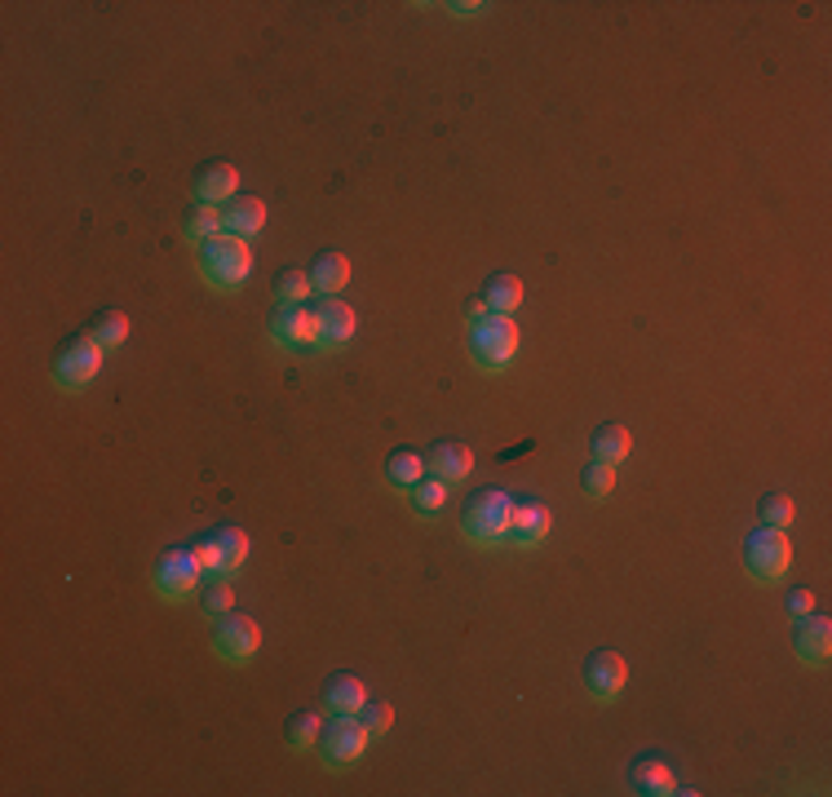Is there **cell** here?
<instances>
[{"instance_id":"6da1fadb","label":"cell","mask_w":832,"mask_h":797,"mask_svg":"<svg viewBox=\"0 0 832 797\" xmlns=\"http://www.w3.org/2000/svg\"><path fill=\"white\" fill-rule=\"evenodd\" d=\"M195 266H200L204 284L230 293V288L249 284V275H253V249H249V240L221 231V236H213L208 244L195 249Z\"/></svg>"},{"instance_id":"7a4b0ae2","label":"cell","mask_w":832,"mask_h":797,"mask_svg":"<svg viewBox=\"0 0 832 797\" xmlns=\"http://www.w3.org/2000/svg\"><path fill=\"white\" fill-rule=\"evenodd\" d=\"M523 346V332L514 315H488L479 323H469V360L483 373H505Z\"/></svg>"},{"instance_id":"3957f363","label":"cell","mask_w":832,"mask_h":797,"mask_svg":"<svg viewBox=\"0 0 832 797\" xmlns=\"http://www.w3.org/2000/svg\"><path fill=\"white\" fill-rule=\"evenodd\" d=\"M510 519H514V497L501 488H483L460 514V532L474 545H505L510 536Z\"/></svg>"},{"instance_id":"277c9868","label":"cell","mask_w":832,"mask_h":797,"mask_svg":"<svg viewBox=\"0 0 832 797\" xmlns=\"http://www.w3.org/2000/svg\"><path fill=\"white\" fill-rule=\"evenodd\" d=\"M793 562V540L784 536V527H757L744 536V572L757 581V585H775Z\"/></svg>"},{"instance_id":"5b68a950","label":"cell","mask_w":832,"mask_h":797,"mask_svg":"<svg viewBox=\"0 0 832 797\" xmlns=\"http://www.w3.org/2000/svg\"><path fill=\"white\" fill-rule=\"evenodd\" d=\"M368 740H373V731L360 722V714H332V722H323V731H319V753L332 771H345L368 753Z\"/></svg>"},{"instance_id":"8992f818","label":"cell","mask_w":832,"mask_h":797,"mask_svg":"<svg viewBox=\"0 0 832 797\" xmlns=\"http://www.w3.org/2000/svg\"><path fill=\"white\" fill-rule=\"evenodd\" d=\"M200 581H204V572H200V562H195V549L173 545V549L160 554V562H156V590H160V599L178 603V599L195 594Z\"/></svg>"},{"instance_id":"52a82bcc","label":"cell","mask_w":832,"mask_h":797,"mask_svg":"<svg viewBox=\"0 0 832 797\" xmlns=\"http://www.w3.org/2000/svg\"><path fill=\"white\" fill-rule=\"evenodd\" d=\"M102 360H106V351L98 346L89 332L76 337L71 346L58 355V364H54V386H62V390H84V386L102 373Z\"/></svg>"},{"instance_id":"ba28073f","label":"cell","mask_w":832,"mask_h":797,"mask_svg":"<svg viewBox=\"0 0 832 797\" xmlns=\"http://www.w3.org/2000/svg\"><path fill=\"white\" fill-rule=\"evenodd\" d=\"M262 647V629L253 616H240V612H230L226 620H217L213 629V651L226 660V664H249Z\"/></svg>"},{"instance_id":"9c48e42d","label":"cell","mask_w":832,"mask_h":797,"mask_svg":"<svg viewBox=\"0 0 832 797\" xmlns=\"http://www.w3.org/2000/svg\"><path fill=\"white\" fill-rule=\"evenodd\" d=\"M271 337L280 341L284 351H310V346H319V315L301 301V306H280L275 310V319H271Z\"/></svg>"},{"instance_id":"30bf717a","label":"cell","mask_w":832,"mask_h":797,"mask_svg":"<svg viewBox=\"0 0 832 797\" xmlns=\"http://www.w3.org/2000/svg\"><path fill=\"white\" fill-rule=\"evenodd\" d=\"M629 682V664L620 651H593L584 660V687L593 701H616Z\"/></svg>"},{"instance_id":"8fae6325","label":"cell","mask_w":832,"mask_h":797,"mask_svg":"<svg viewBox=\"0 0 832 797\" xmlns=\"http://www.w3.org/2000/svg\"><path fill=\"white\" fill-rule=\"evenodd\" d=\"M549 527H554V514H549V505L545 501H536V497H523V501H514V519H510V545H523V549H536L545 536H549Z\"/></svg>"},{"instance_id":"7c38bea8","label":"cell","mask_w":832,"mask_h":797,"mask_svg":"<svg viewBox=\"0 0 832 797\" xmlns=\"http://www.w3.org/2000/svg\"><path fill=\"white\" fill-rule=\"evenodd\" d=\"M315 315H319V346L323 351H341L354 337V328H360V315H354V306L341 297H323L315 306Z\"/></svg>"},{"instance_id":"4fadbf2b","label":"cell","mask_w":832,"mask_h":797,"mask_svg":"<svg viewBox=\"0 0 832 797\" xmlns=\"http://www.w3.org/2000/svg\"><path fill=\"white\" fill-rule=\"evenodd\" d=\"M425 470H430L434 479H443V483L452 488V483L469 479V470H474V452H469L465 443L438 439V443H434V447L425 452Z\"/></svg>"},{"instance_id":"5bb4252c","label":"cell","mask_w":832,"mask_h":797,"mask_svg":"<svg viewBox=\"0 0 832 797\" xmlns=\"http://www.w3.org/2000/svg\"><path fill=\"white\" fill-rule=\"evenodd\" d=\"M793 647H797V660L801 664H823L832 656V620L828 616H801L797 620V634H793Z\"/></svg>"},{"instance_id":"9a60e30c","label":"cell","mask_w":832,"mask_h":797,"mask_svg":"<svg viewBox=\"0 0 832 797\" xmlns=\"http://www.w3.org/2000/svg\"><path fill=\"white\" fill-rule=\"evenodd\" d=\"M262 226H266V204H262L258 195H235V200H226V208H221V231H226V236L253 240Z\"/></svg>"},{"instance_id":"2e32d148","label":"cell","mask_w":832,"mask_h":797,"mask_svg":"<svg viewBox=\"0 0 832 797\" xmlns=\"http://www.w3.org/2000/svg\"><path fill=\"white\" fill-rule=\"evenodd\" d=\"M240 195V169L230 160H213L195 173V200L200 204H221V200H235Z\"/></svg>"},{"instance_id":"e0dca14e","label":"cell","mask_w":832,"mask_h":797,"mask_svg":"<svg viewBox=\"0 0 832 797\" xmlns=\"http://www.w3.org/2000/svg\"><path fill=\"white\" fill-rule=\"evenodd\" d=\"M634 452V434H629V425H599L593 430V439H589V462H607V466H620L625 457Z\"/></svg>"},{"instance_id":"ac0fdd59","label":"cell","mask_w":832,"mask_h":797,"mask_svg":"<svg viewBox=\"0 0 832 797\" xmlns=\"http://www.w3.org/2000/svg\"><path fill=\"white\" fill-rule=\"evenodd\" d=\"M381 470H386V483L399 488V492H412V488L430 475V470H425V452H417V447H395Z\"/></svg>"},{"instance_id":"d6986e66","label":"cell","mask_w":832,"mask_h":797,"mask_svg":"<svg viewBox=\"0 0 832 797\" xmlns=\"http://www.w3.org/2000/svg\"><path fill=\"white\" fill-rule=\"evenodd\" d=\"M629 788L642 797H660V793H677V775L660 762V758H638L629 766Z\"/></svg>"},{"instance_id":"ffe728a7","label":"cell","mask_w":832,"mask_h":797,"mask_svg":"<svg viewBox=\"0 0 832 797\" xmlns=\"http://www.w3.org/2000/svg\"><path fill=\"white\" fill-rule=\"evenodd\" d=\"M364 701H368V692H364V682L354 678V673H332L328 678V687H323L328 714H360Z\"/></svg>"},{"instance_id":"44dd1931","label":"cell","mask_w":832,"mask_h":797,"mask_svg":"<svg viewBox=\"0 0 832 797\" xmlns=\"http://www.w3.org/2000/svg\"><path fill=\"white\" fill-rule=\"evenodd\" d=\"M310 284L323 297L345 293V284H350V258L345 253H319V262L310 266Z\"/></svg>"},{"instance_id":"7402d4cb","label":"cell","mask_w":832,"mask_h":797,"mask_svg":"<svg viewBox=\"0 0 832 797\" xmlns=\"http://www.w3.org/2000/svg\"><path fill=\"white\" fill-rule=\"evenodd\" d=\"M182 236L200 249V244H208L213 236H221V208L217 204H191V213H186V221H182Z\"/></svg>"},{"instance_id":"603a6c76","label":"cell","mask_w":832,"mask_h":797,"mask_svg":"<svg viewBox=\"0 0 832 797\" xmlns=\"http://www.w3.org/2000/svg\"><path fill=\"white\" fill-rule=\"evenodd\" d=\"M483 301L492 315H514L523 306V280L518 275H492L483 284Z\"/></svg>"},{"instance_id":"cb8c5ba5","label":"cell","mask_w":832,"mask_h":797,"mask_svg":"<svg viewBox=\"0 0 832 797\" xmlns=\"http://www.w3.org/2000/svg\"><path fill=\"white\" fill-rule=\"evenodd\" d=\"M200 612L208 620H226L235 612V590H230V577H208L200 585Z\"/></svg>"},{"instance_id":"d4e9b609","label":"cell","mask_w":832,"mask_h":797,"mask_svg":"<svg viewBox=\"0 0 832 797\" xmlns=\"http://www.w3.org/2000/svg\"><path fill=\"white\" fill-rule=\"evenodd\" d=\"M89 337L98 341L102 351L125 346V341H129V315H125V310H98V319H93Z\"/></svg>"},{"instance_id":"484cf974","label":"cell","mask_w":832,"mask_h":797,"mask_svg":"<svg viewBox=\"0 0 832 797\" xmlns=\"http://www.w3.org/2000/svg\"><path fill=\"white\" fill-rule=\"evenodd\" d=\"M443 505H447V483L434 479V475H425V479L412 488V510H417L421 519H438Z\"/></svg>"},{"instance_id":"4316f807","label":"cell","mask_w":832,"mask_h":797,"mask_svg":"<svg viewBox=\"0 0 832 797\" xmlns=\"http://www.w3.org/2000/svg\"><path fill=\"white\" fill-rule=\"evenodd\" d=\"M221 540V558H226V577H235L249 562V532L244 527H217L213 532Z\"/></svg>"},{"instance_id":"83f0119b","label":"cell","mask_w":832,"mask_h":797,"mask_svg":"<svg viewBox=\"0 0 832 797\" xmlns=\"http://www.w3.org/2000/svg\"><path fill=\"white\" fill-rule=\"evenodd\" d=\"M319 731H323V718H319L315 709H297V714L288 718V731H284V736H288V744H293V749H301V753H306V749H315V744H319Z\"/></svg>"},{"instance_id":"f1b7e54d","label":"cell","mask_w":832,"mask_h":797,"mask_svg":"<svg viewBox=\"0 0 832 797\" xmlns=\"http://www.w3.org/2000/svg\"><path fill=\"white\" fill-rule=\"evenodd\" d=\"M580 488H584V497H607V492L616 488V466L589 462V466L580 470Z\"/></svg>"},{"instance_id":"f546056e","label":"cell","mask_w":832,"mask_h":797,"mask_svg":"<svg viewBox=\"0 0 832 797\" xmlns=\"http://www.w3.org/2000/svg\"><path fill=\"white\" fill-rule=\"evenodd\" d=\"M310 275L306 271H297V266H288V271H280V280H275V293H280V301H288V306H301L306 297H310Z\"/></svg>"},{"instance_id":"4dcf8cb0","label":"cell","mask_w":832,"mask_h":797,"mask_svg":"<svg viewBox=\"0 0 832 797\" xmlns=\"http://www.w3.org/2000/svg\"><path fill=\"white\" fill-rule=\"evenodd\" d=\"M762 523L766 527H788L793 519H797V505H793V497L788 492H771V497H762Z\"/></svg>"},{"instance_id":"1f68e13d","label":"cell","mask_w":832,"mask_h":797,"mask_svg":"<svg viewBox=\"0 0 832 797\" xmlns=\"http://www.w3.org/2000/svg\"><path fill=\"white\" fill-rule=\"evenodd\" d=\"M191 549H195V562H200L204 577H226V558H221V540L217 536H204Z\"/></svg>"},{"instance_id":"d6a6232c","label":"cell","mask_w":832,"mask_h":797,"mask_svg":"<svg viewBox=\"0 0 832 797\" xmlns=\"http://www.w3.org/2000/svg\"><path fill=\"white\" fill-rule=\"evenodd\" d=\"M360 722H364L373 736H386V731L395 727V709H390V701H364Z\"/></svg>"},{"instance_id":"836d02e7","label":"cell","mask_w":832,"mask_h":797,"mask_svg":"<svg viewBox=\"0 0 832 797\" xmlns=\"http://www.w3.org/2000/svg\"><path fill=\"white\" fill-rule=\"evenodd\" d=\"M788 612H793V620L810 616L814 612V594L810 590H788Z\"/></svg>"},{"instance_id":"e575fe53","label":"cell","mask_w":832,"mask_h":797,"mask_svg":"<svg viewBox=\"0 0 832 797\" xmlns=\"http://www.w3.org/2000/svg\"><path fill=\"white\" fill-rule=\"evenodd\" d=\"M488 315H492V310H488V301H483V293H479V297L469 301V323H479V319H488Z\"/></svg>"}]
</instances>
